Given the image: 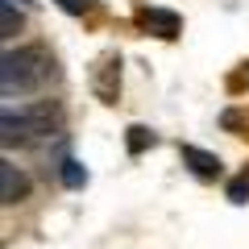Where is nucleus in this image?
<instances>
[{
	"label": "nucleus",
	"instance_id": "obj_1",
	"mask_svg": "<svg viewBox=\"0 0 249 249\" xmlns=\"http://www.w3.org/2000/svg\"><path fill=\"white\" fill-rule=\"evenodd\" d=\"M54 75V58L46 54V46H17L4 50L0 58V88L13 100V91H34Z\"/></svg>",
	"mask_w": 249,
	"mask_h": 249
},
{
	"label": "nucleus",
	"instance_id": "obj_2",
	"mask_svg": "<svg viewBox=\"0 0 249 249\" xmlns=\"http://www.w3.org/2000/svg\"><path fill=\"white\" fill-rule=\"evenodd\" d=\"M58 121V108L54 104H34V108H4L0 116V129H4V142H29V137H46Z\"/></svg>",
	"mask_w": 249,
	"mask_h": 249
},
{
	"label": "nucleus",
	"instance_id": "obj_3",
	"mask_svg": "<svg viewBox=\"0 0 249 249\" xmlns=\"http://www.w3.org/2000/svg\"><path fill=\"white\" fill-rule=\"evenodd\" d=\"M29 196V175L17 166V162H0V199L4 204H21V199Z\"/></svg>",
	"mask_w": 249,
	"mask_h": 249
},
{
	"label": "nucleus",
	"instance_id": "obj_4",
	"mask_svg": "<svg viewBox=\"0 0 249 249\" xmlns=\"http://www.w3.org/2000/svg\"><path fill=\"white\" fill-rule=\"evenodd\" d=\"M183 162L196 170L199 178H220V175H224L220 158H216V154H208V150H199V145H183Z\"/></svg>",
	"mask_w": 249,
	"mask_h": 249
},
{
	"label": "nucleus",
	"instance_id": "obj_5",
	"mask_svg": "<svg viewBox=\"0 0 249 249\" xmlns=\"http://www.w3.org/2000/svg\"><path fill=\"white\" fill-rule=\"evenodd\" d=\"M142 25H145V29H154L158 37H175L183 21H178L175 13H166V9H145V13H142Z\"/></svg>",
	"mask_w": 249,
	"mask_h": 249
},
{
	"label": "nucleus",
	"instance_id": "obj_6",
	"mask_svg": "<svg viewBox=\"0 0 249 249\" xmlns=\"http://www.w3.org/2000/svg\"><path fill=\"white\" fill-rule=\"evenodd\" d=\"M62 183H67V187H83V183H88V170H83L75 158H67V162H62Z\"/></svg>",
	"mask_w": 249,
	"mask_h": 249
},
{
	"label": "nucleus",
	"instance_id": "obj_7",
	"mask_svg": "<svg viewBox=\"0 0 249 249\" xmlns=\"http://www.w3.org/2000/svg\"><path fill=\"white\" fill-rule=\"evenodd\" d=\"M145 145H154V133L145 124H133V129H129V154H142Z\"/></svg>",
	"mask_w": 249,
	"mask_h": 249
},
{
	"label": "nucleus",
	"instance_id": "obj_8",
	"mask_svg": "<svg viewBox=\"0 0 249 249\" xmlns=\"http://www.w3.org/2000/svg\"><path fill=\"white\" fill-rule=\"evenodd\" d=\"M0 29H4V37H17L21 34V13L13 9V4H4V13H0Z\"/></svg>",
	"mask_w": 249,
	"mask_h": 249
},
{
	"label": "nucleus",
	"instance_id": "obj_9",
	"mask_svg": "<svg viewBox=\"0 0 249 249\" xmlns=\"http://www.w3.org/2000/svg\"><path fill=\"white\" fill-rule=\"evenodd\" d=\"M229 199L232 204H249V175H241V178L229 183Z\"/></svg>",
	"mask_w": 249,
	"mask_h": 249
},
{
	"label": "nucleus",
	"instance_id": "obj_10",
	"mask_svg": "<svg viewBox=\"0 0 249 249\" xmlns=\"http://www.w3.org/2000/svg\"><path fill=\"white\" fill-rule=\"evenodd\" d=\"M58 9H67V13H91V9H96V0H58Z\"/></svg>",
	"mask_w": 249,
	"mask_h": 249
},
{
	"label": "nucleus",
	"instance_id": "obj_11",
	"mask_svg": "<svg viewBox=\"0 0 249 249\" xmlns=\"http://www.w3.org/2000/svg\"><path fill=\"white\" fill-rule=\"evenodd\" d=\"M4 4H29V0H4Z\"/></svg>",
	"mask_w": 249,
	"mask_h": 249
},
{
	"label": "nucleus",
	"instance_id": "obj_12",
	"mask_svg": "<svg viewBox=\"0 0 249 249\" xmlns=\"http://www.w3.org/2000/svg\"><path fill=\"white\" fill-rule=\"evenodd\" d=\"M245 175H249V170H245Z\"/></svg>",
	"mask_w": 249,
	"mask_h": 249
}]
</instances>
